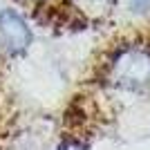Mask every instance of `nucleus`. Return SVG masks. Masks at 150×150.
<instances>
[{"label":"nucleus","mask_w":150,"mask_h":150,"mask_svg":"<svg viewBox=\"0 0 150 150\" xmlns=\"http://www.w3.org/2000/svg\"><path fill=\"white\" fill-rule=\"evenodd\" d=\"M114 83L123 88H141L150 81V56L141 50L121 52L112 69H110Z\"/></svg>","instance_id":"1"},{"label":"nucleus","mask_w":150,"mask_h":150,"mask_svg":"<svg viewBox=\"0 0 150 150\" xmlns=\"http://www.w3.org/2000/svg\"><path fill=\"white\" fill-rule=\"evenodd\" d=\"M31 29L16 9L0 11V40L9 54H23L31 45Z\"/></svg>","instance_id":"2"},{"label":"nucleus","mask_w":150,"mask_h":150,"mask_svg":"<svg viewBox=\"0 0 150 150\" xmlns=\"http://www.w3.org/2000/svg\"><path fill=\"white\" fill-rule=\"evenodd\" d=\"M130 7H132V11H137V13L148 11L150 9V0H130Z\"/></svg>","instance_id":"3"},{"label":"nucleus","mask_w":150,"mask_h":150,"mask_svg":"<svg viewBox=\"0 0 150 150\" xmlns=\"http://www.w3.org/2000/svg\"><path fill=\"white\" fill-rule=\"evenodd\" d=\"M63 150H85L81 144H74V141H69V144H65L63 146Z\"/></svg>","instance_id":"4"}]
</instances>
